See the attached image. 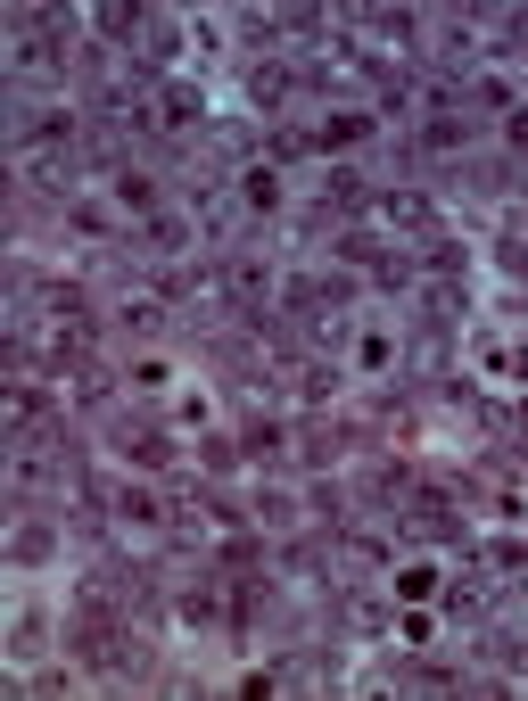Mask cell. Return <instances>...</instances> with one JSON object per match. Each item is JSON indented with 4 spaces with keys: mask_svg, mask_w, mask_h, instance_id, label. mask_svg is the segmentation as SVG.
Instances as JSON below:
<instances>
[{
    "mask_svg": "<svg viewBox=\"0 0 528 701\" xmlns=\"http://www.w3.org/2000/svg\"><path fill=\"white\" fill-rule=\"evenodd\" d=\"M512 141H520V149H528V116H512Z\"/></svg>",
    "mask_w": 528,
    "mask_h": 701,
    "instance_id": "6da1fadb",
    "label": "cell"
}]
</instances>
